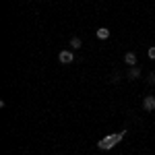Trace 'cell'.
Here are the masks:
<instances>
[{"label": "cell", "instance_id": "cell-1", "mask_svg": "<svg viewBox=\"0 0 155 155\" xmlns=\"http://www.w3.org/2000/svg\"><path fill=\"white\" fill-rule=\"evenodd\" d=\"M124 137H126V130H122L120 134H112V137H107V139H104V141H99L97 147H99V149H112V147L118 143L120 139H124Z\"/></svg>", "mask_w": 155, "mask_h": 155}, {"label": "cell", "instance_id": "cell-2", "mask_svg": "<svg viewBox=\"0 0 155 155\" xmlns=\"http://www.w3.org/2000/svg\"><path fill=\"white\" fill-rule=\"evenodd\" d=\"M58 60L62 62V64H71V62H74V56H72L71 50H62L58 54Z\"/></svg>", "mask_w": 155, "mask_h": 155}, {"label": "cell", "instance_id": "cell-3", "mask_svg": "<svg viewBox=\"0 0 155 155\" xmlns=\"http://www.w3.org/2000/svg\"><path fill=\"white\" fill-rule=\"evenodd\" d=\"M143 107H145V112H153L155 110V95H145Z\"/></svg>", "mask_w": 155, "mask_h": 155}, {"label": "cell", "instance_id": "cell-4", "mask_svg": "<svg viewBox=\"0 0 155 155\" xmlns=\"http://www.w3.org/2000/svg\"><path fill=\"white\" fill-rule=\"evenodd\" d=\"M124 62H126L128 66H137V54H134V52H126V54H124Z\"/></svg>", "mask_w": 155, "mask_h": 155}, {"label": "cell", "instance_id": "cell-5", "mask_svg": "<svg viewBox=\"0 0 155 155\" xmlns=\"http://www.w3.org/2000/svg\"><path fill=\"white\" fill-rule=\"evenodd\" d=\"M126 77H128V81H134V79H139V77H141V68H139V66H130Z\"/></svg>", "mask_w": 155, "mask_h": 155}, {"label": "cell", "instance_id": "cell-6", "mask_svg": "<svg viewBox=\"0 0 155 155\" xmlns=\"http://www.w3.org/2000/svg\"><path fill=\"white\" fill-rule=\"evenodd\" d=\"M95 35L99 37V39H107V37H110V29H106V27H99Z\"/></svg>", "mask_w": 155, "mask_h": 155}, {"label": "cell", "instance_id": "cell-7", "mask_svg": "<svg viewBox=\"0 0 155 155\" xmlns=\"http://www.w3.org/2000/svg\"><path fill=\"white\" fill-rule=\"evenodd\" d=\"M81 46H83V41H81L79 37H72V39H71V48L72 50H79Z\"/></svg>", "mask_w": 155, "mask_h": 155}, {"label": "cell", "instance_id": "cell-8", "mask_svg": "<svg viewBox=\"0 0 155 155\" xmlns=\"http://www.w3.org/2000/svg\"><path fill=\"white\" fill-rule=\"evenodd\" d=\"M147 54H149V58H151V60H155V46H151V48H149V52H147Z\"/></svg>", "mask_w": 155, "mask_h": 155}, {"label": "cell", "instance_id": "cell-9", "mask_svg": "<svg viewBox=\"0 0 155 155\" xmlns=\"http://www.w3.org/2000/svg\"><path fill=\"white\" fill-rule=\"evenodd\" d=\"M149 83L155 87V72H151V74H149Z\"/></svg>", "mask_w": 155, "mask_h": 155}]
</instances>
